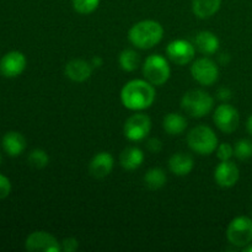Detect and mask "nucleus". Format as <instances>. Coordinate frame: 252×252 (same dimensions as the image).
<instances>
[{"label": "nucleus", "mask_w": 252, "mask_h": 252, "mask_svg": "<svg viewBox=\"0 0 252 252\" xmlns=\"http://www.w3.org/2000/svg\"><path fill=\"white\" fill-rule=\"evenodd\" d=\"M155 96L154 85L142 79L128 81L121 90V101L130 111L147 110L154 103Z\"/></svg>", "instance_id": "obj_1"}, {"label": "nucleus", "mask_w": 252, "mask_h": 252, "mask_svg": "<svg viewBox=\"0 0 252 252\" xmlns=\"http://www.w3.org/2000/svg\"><path fill=\"white\" fill-rule=\"evenodd\" d=\"M164 37V29L161 24L155 20H143L130 27L128 38L130 43L140 49H150Z\"/></svg>", "instance_id": "obj_2"}, {"label": "nucleus", "mask_w": 252, "mask_h": 252, "mask_svg": "<svg viewBox=\"0 0 252 252\" xmlns=\"http://www.w3.org/2000/svg\"><path fill=\"white\" fill-rule=\"evenodd\" d=\"M214 100L208 93L199 89L189 90L182 96L181 107L187 115L194 118H202L213 110Z\"/></svg>", "instance_id": "obj_3"}, {"label": "nucleus", "mask_w": 252, "mask_h": 252, "mask_svg": "<svg viewBox=\"0 0 252 252\" xmlns=\"http://www.w3.org/2000/svg\"><path fill=\"white\" fill-rule=\"evenodd\" d=\"M187 143L192 152L199 155H211L218 148V137L208 126H197L187 135Z\"/></svg>", "instance_id": "obj_4"}, {"label": "nucleus", "mask_w": 252, "mask_h": 252, "mask_svg": "<svg viewBox=\"0 0 252 252\" xmlns=\"http://www.w3.org/2000/svg\"><path fill=\"white\" fill-rule=\"evenodd\" d=\"M143 75L154 86L164 85L171 75L169 62L160 54H150L143 64Z\"/></svg>", "instance_id": "obj_5"}, {"label": "nucleus", "mask_w": 252, "mask_h": 252, "mask_svg": "<svg viewBox=\"0 0 252 252\" xmlns=\"http://www.w3.org/2000/svg\"><path fill=\"white\" fill-rule=\"evenodd\" d=\"M226 239L231 245L245 248L252 243V219L240 216L234 218L226 229Z\"/></svg>", "instance_id": "obj_6"}, {"label": "nucleus", "mask_w": 252, "mask_h": 252, "mask_svg": "<svg viewBox=\"0 0 252 252\" xmlns=\"http://www.w3.org/2000/svg\"><path fill=\"white\" fill-rule=\"evenodd\" d=\"M152 129V120L145 113L132 115L125 123L123 133L130 142H140L149 135Z\"/></svg>", "instance_id": "obj_7"}, {"label": "nucleus", "mask_w": 252, "mask_h": 252, "mask_svg": "<svg viewBox=\"0 0 252 252\" xmlns=\"http://www.w3.org/2000/svg\"><path fill=\"white\" fill-rule=\"evenodd\" d=\"M192 78L203 86H211L218 80L219 68L212 59L198 58L191 65Z\"/></svg>", "instance_id": "obj_8"}, {"label": "nucleus", "mask_w": 252, "mask_h": 252, "mask_svg": "<svg viewBox=\"0 0 252 252\" xmlns=\"http://www.w3.org/2000/svg\"><path fill=\"white\" fill-rule=\"evenodd\" d=\"M213 121L221 132L230 134L238 129L239 123H240V115L234 106L229 103H221L214 111Z\"/></svg>", "instance_id": "obj_9"}, {"label": "nucleus", "mask_w": 252, "mask_h": 252, "mask_svg": "<svg viewBox=\"0 0 252 252\" xmlns=\"http://www.w3.org/2000/svg\"><path fill=\"white\" fill-rule=\"evenodd\" d=\"M166 54L177 65H186L194 59L196 47L187 39H175L166 46Z\"/></svg>", "instance_id": "obj_10"}, {"label": "nucleus", "mask_w": 252, "mask_h": 252, "mask_svg": "<svg viewBox=\"0 0 252 252\" xmlns=\"http://www.w3.org/2000/svg\"><path fill=\"white\" fill-rule=\"evenodd\" d=\"M25 248L31 252H59L61 244L53 235L47 231H33L30 234L25 243Z\"/></svg>", "instance_id": "obj_11"}, {"label": "nucleus", "mask_w": 252, "mask_h": 252, "mask_svg": "<svg viewBox=\"0 0 252 252\" xmlns=\"http://www.w3.org/2000/svg\"><path fill=\"white\" fill-rule=\"evenodd\" d=\"M26 57L19 51H11L0 59V74L5 78H16L26 68Z\"/></svg>", "instance_id": "obj_12"}, {"label": "nucleus", "mask_w": 252, "mask_h": 252, "mask_svg": "<svg viewBox=\"0 0 252 252\" xmlns=\"http://www.w3.org/2000/svg\"><path fill=\"white\" fill-rule=\"evenodd\" d=\"M240 177V170L235 162L230 160H224L214 170V180L217 184L224 189H230L235 186Z\"/></svg>", "instance_id": "obj_13"}, {"label": "nucleus", "mask_w": 252, "mask_h": 252, "mask_svg": "<svg viewBox=\"0 0 252 252\" xmlns=\"http://www.w3.org/2000/svg\"><path fill=\"white\" fill-rule=\"evenodd\" d=\"M113 165H115V159L112 155L107 152H101L91 159L89 171L91 176L95 179H103L111 174Z\"/></svg>", "instance_id": "obj_14"}, {"label": "nucleus", "mask_w": 252, "mask_h": 252, "mask_svg": "<svg viewBox=\"0 0 252 252\" xmlns=\"http://www.w3.org/2000/svg\"><path fill=\"white\" fill-rule=\"evenodd\" d=\"M65 75L75 83H84L93 74V65L83 59H73L65 65Z\"/></svg>", "instance_id": "obj_15"}, {"label": "nucleus", "mask_w": 252, "mask_h": 252, "mask_svg": "<svg viewBox=\"0 0 252 252\" xmlns=\"http://www.w3.org/2000/svg\"><path fill=\"white\" fill-rule=\"evenodd\" d=\"M1 145L4 152L9 157H19L26 149V139L19 132H7L1 139Z\"/></svg>", "instance_id": "obj_16"}, {"label": "nucleus", "mask_w": 252, "mask_h": 252, "mask_svg": "<svg viewBox=\"0 0 252 252\" xmlns=\"http://www.w3.org/2000/svg\"><path fill=\"white\" fill-rule=\"evenodd\" d=\"M193 158L186 153H176L169 160V169L176 176H186L193 170Z\"/></svg>", "instance_id": "obj_17"}, {"label": "nucleus", "mask_w": 252, "mask_h": 252, "mask_svg": "<svg viewBox=\"0 0 252 252\" xmlns=\"http://www.w3.org/2000/svg\"><path fill=\"white\" fill-rule=\"evenodd\" d=\"M194 46L201 53L211 56L218 51L220 41L213 32L201 31L199 33H197L196 38H194Z\"/></svg>", "instance_id": "obj_18"}, {"label": "nucleus", "mask_w": 252, "mask_h": 252, "mask_svg": "<svg viewBox=\"0 0 252 252\" xmlns=\"http://www.w3.org/2000/svg\"><path fill=\"white\" fill-rule=\"evenodd\" d=\"M121 166L128 171L137 170L144 162V153L137 147H128L120 155Z\"/></svg>", "instance_id": "obj_19"}, {"label": "nucleus", "mask_w": 252, "mask_h": 252, "mask_svg": "<svg viewBox=\"0 0 252 252\" xmlns=\"http://www.w3.org/2000/svg\"><path fill=\"white\" fill-rule=\"evenodd\" d=\"M221 0H192V11L199 19H209L219 11Z\"/></svg>", "instance_id": "obj_20"}, {"label": "nucleus", "mask_w": 252, "mask_h": 252, "mask_svg": "<svg viewBox=\"0 0 252 252\" xmlns=\"http://www.w3.org/2000/svg\"><path fill=\"white\" fill-rule=\"evenodd\" d=\"M164 130L170 135H180L186 130L187 120L180 113H167L162 120Z\"/></svg>", "instance_id": "obj_21"}, {"label": "nucleus", "mask_w": 252, "mask_h": 252, "mask_svg": "<svg viewBox=\"0 0 252 252\" xmlns=\"http://www.w3.org/2000/svg\"><path fill=\"white\" fill-rule=\"evenodd\" d=\"M167 181L166 174L160 167H153L148 170L147 174L144 175V182L148 189H159L165 186Z\"/></svg>", "instance_id": "obj_22"}, {"label": "nucleus", "mask_w": 252, "mask_h": 252, "mask_svg": "<svg viewBox=\"0 0 252 252\" xmlns=\"http://www.w3.org/2000/svg\"><path fill=\"white\" fill-rule=\"evenodd\" d=\"M118 63L125 71H134L139 66V54L134 49H125L120 53Z\"/></svg>", "instance_id": "obj_23"}, {"label": "nucleus", "mask_w": 252, "mask_h": 252, "mask_svg": "<svg viewBox=\"0 0 252 252\" xmlns=\"http://www.w3.org/2000/svg\"><path fill=\"white\" fill-rule=\"evenodd\" d=\"M27 161H29L30 166L34 167V169H43L48 165L49 157L44 150L34 149L29 154Z\"/></svg>", "instance_id": "obj_24"}, {"label": "nucleus", "mask_w": 252, "mask_h": 252, "mask_svg": "<svg viewBox=\"0 0 252 252\" xmlns=\"http://www.w3.org/2000/svg\"><path fill=\"white\" fill-rule=\"evenodd\" d=\"M234 155L239 160H248L252 158V142L249 139H240L234 147Z\"/></svg>", "instance_id": "obj_25"}, {"label": "nucleus", "mask_w": 252, "mask_h": 252, "mask_svg": "<svg viewBox=\"0 0 252 252\" xmlns=\"http://www.w3.org/2000/svg\"><path fill=\"white\" fill-rule=\"evenodd\" d=\"M74 10L81 15H88L95 11L101 0H71Z\"/></svg>", "instance_id": "obj_26"}, {"label": "nucleus", "mask_w": 252, "mask_h": 252, "mask_svg": "<svg viewBox=\"0 0 252 252\" xmlns=\"http://www.w3.org/2000/svg\"><path fill=\"white\" fill-rule=\"evenodd\" d=\"M234 155V147H231L229 143H221V144H218V148H217V157L220 161H224V160H230V158Z\"/></svg>", "instance_id": "obj_27"}, {"label": "nucleus", "mask_w": 252, "mask_h": 252, "mask_svg": "<svg viewBox=\"0 0 252 252\" xmlns=\"http://www.w3.org/2000/svg\"><path fill=\"white\" fill-rule=\"evenodd\" d=\"M11 192V182L6 176L0 174V199L6 198Z\"/></svg>", "instance_id": "obj_28"}, {"label": "nucleus", "mask_w": 252, "mask_h": 252, "mask_svg": "<svg viewBox=\"0 0 252 252\" xmlns=\"http://www.w3.org/2000/svg\"><path fill=\"white\" fill-rule=\"evenodd\" d=\"M62 251L64 252H74L79 248V241L75 238L64 239L61 244Z\"/></svg>", "instance_id": "obj_29"}, {"label": "nucleus", "mask_w": 252, "mask_h": 252, "mask_svg": "<svg viewBox=\"0 0 252 252\" xmlns=\"http://www.w3.org/2000/svg\"><path fill=\"white\" fill-rule=\"evenodd\" d=\"M147 148L150 153H154V154H158V153L161 152L162 149V143L160 142L157 138H150L147 142Z\"/></svg>", "instance_id": "obj_30"}, {"label": "nucleus", "mask_w": 252, "mask_h": 252, "mask_svg": "<svg viewBox=\"0 0 252 252\" xmlns=\"http://www.w3.org/2000/svg\"><path fill=\"white\" fill-rule=\"evenodd\" d=\"M218 97L220 98V100H229V98L231 97V91L225 88L220 89V90L218 91Z\"/></svg>", "instance_id": "obj_31"}, {"label": "nucleus", "mask_w": 252, "mask_h": 252, "mask_svg": "<svg viewBox=\"0 0 252 252\" xmlns=\"http://www.w3.org/2000/svg\"><path fill=\"white\" fill-rule=\"evenodd\" d=\"M102 58L101 57H94L93 59H91V65H93V68H100L101 65H102Z\"/></svg>", "instance_id": "obj_32"}, {"label": "nucleus", "mask_w": 252, "mask_h": 252, "mask_svg": "<svg viewBox=\"0 0 252 252\" xmlns=\"http://www.w3.org/2000/svg\"><path fill=\"white\" fill-rule=\"evenodd\" d=\"M246 128H248V132L252 135V115L249 117L248 123H246Z\"/></svg>", "instance_id": "obj_33"}, {"label": "nucleus", "mask_w": 252, "mask_h": 252, "mask_svg": "<svg viewBox=\"0 0 252 252\" xmlns=\"http://www.w3.org/2000/svg\"><path fill=\"white\" fill-rule=\"evenodd\" d=\"M244 251H245V252H252V245H251V244H250V245L245 246V248H244Z\"/></svg>", "instance_id": "obj_34"}, {"label": "nucleus", "mask_w": 252, "mask_h": 252, "mask_svg": "<svg viewBox=\"0 0 252 252\" xmlns=\"http://www.w3.org/2000/svg\"><path fill=\"white\" fill-rule=\"evenodd\" d=\"M1 161H2V157H1V154H0V164H1Z\"/></svg>", "instance_id": "obj_35"}]
</instances>
